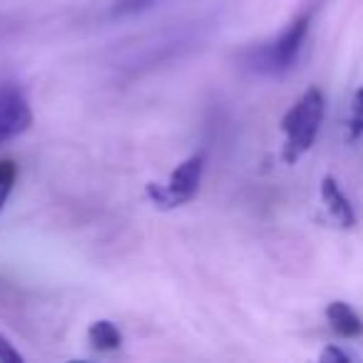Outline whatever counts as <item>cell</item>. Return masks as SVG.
<instances>
[{
	"instance_id": "obj_6",
	"label": "cell",
	"mask_w": 363,
	"mask_h": 363,
	"mask_svg": "<svg viewBox=\"0 0 363 363\" xmlns=\"http://www.w3.org/2000/svg\"><path fill=\"white\" fill-rule=\"evenodd\" d=\"M326 318L331 323V328L343 338H358L363 333V321L348 303L333 301L326 306Z\"/></svg>"
},
{
	"instance_id": "obj_3",
	"label": "cell",
	"mask_w": 363,
	"mask_h": 363,
	"mask_svg": "<svg viewBox=\"0 0 363 363\" xmlns=\"http://www.w3.org/2000/svg\"><path fill=\"white\" fill-rule=\"evenodd\" d=\"M202 169H204V160L199 155L184 160L174 172H172L169 182L164 187H157L150 184L147 187V197L162 209H172V207H182V204L192 202L199 192V182H202Z\"/></svg>"
},
{
	"instance_id": "obj_5",
	"label": "cell",
	"mask_w": 363,
	"mask_h": 363,
	"mask_svg": "<svg viewBox=\"0 0 363 363\" xmlns=\"http://www.w3.org/2000/svg\"><path fill=\"white\" fill-rule=\"evenodd\" d=\"M321 199L338 227L348 229L356 224V212H353L351 202H348V197L343 194V189L338 187V182L333 177H323L321 179Z\"/></svg>"
},
{
	"instance_id": "obj_9",
	"label": "cell",
	"mask_w": 363,
	"mask_h": 363,
	"mask_svg": "<svg viewBox=\"0 0 363 363\" xmlns=\"http://www.w3.org/2000/svg\"><path fill=\"white\" fill-rule=\"evenodd\" d=\"M160 3H162V0H117L110 16H112V18H130V16H140V13L150 11V8L160 6Z\"/></svg>"
},
{
	"instance_id": "obj_4",
	"label": "cell",
	"mask_w": 363,
	"mask_h": 363,
	"mask_svg": "<svg viewBox=\"0 0 363 363\" xmlns=\"http://www.w3.org/2000/svg\"><path fill=\"white\" fill-rule=\"evenodd\" d=\"M33 125V112L26 92L13 82L0 85V145L16 140Z\"/></svg>"
},
{
	"instance_id": "obj_11",
	"label": "cell",
	"mask_w": 363,
	"mask_h": 363,
	"mask_svg": "<svg viewBox=\"0 0 363 363\" xmlns=\"http://www.w3.org/2000/svg\"><path fill=\"white\" fill-rule=\"evenodd\" d=\"M321 361H326V363H348V361H353V356L348 351H343V348H336V346H328V348H323L321 351Z\"/></svg>"
},
{
	"instance_id": "obj_7",
	"label": "cell",
	"mask_w": 363,
	"mask_h": 363,
	"mask_svg": "<svg viewBox=\"0 0 363 363\" xmlns=\"http://www.w3.org/2000/svg\"><path fill=\"white\" fill-rule=\"evenodd\" d=\"M87 341L97 351H117L122 346V333L112 321H95L87 328Z\"/></svg>"
},
{
	"instance_id": "obj_2",
	"label": "cell",
	"mask_w": 363,
	"mask_h": 363,
	"mask_svg": "<svg viewBox=\"0 0 363 363\" xmlns=\"http://www.w3.org/2000/svg\"><path fill=\"white\" fill-rule=\"evenodd\" d=\"M308 26H311V13H301L298 18H294L284 33L279 38H274L272 43L254 48L247 55V65L259 75H284L296 65L301 48L306 43Z\"/></svg>"
},
{
	"instance_id": "obj_12",
	"label": "cell",
	"mask_w": 363,
	"mask_h": 363,
	"mask_svg": "<svg viewBox=\"0 0 363 363\" xmlns=\"http://www.w3.org/2000/svg\"><path fill=\"white\" fill-rule=\"evenodd\" d=\"M0 361H6V363H21L23 356L13 348V343L8 341L3 333H0Z\"/></svg>"
},
{
	"instance_id": "obj_1",
	"label": "cell",
	"mask_w": 363,
	"mask_h": 363,
	"mask_svg": "<svg viewBox=\"0 0 363 363\" xmlns=\"http://www.w3.org/2000/svg\"><path fill=\"white\" fill-rule=\"evenodd\" d=\"M323 115H326V97L318 87H308L294 102L291 110L284 115L281 130L286 135V145H284V162L286 164H296L313 147L318 130H321Z\"/></svg>"
},
{
	"instance_id": "obj_10",
	"label": "cell",
	"mask_w": 363,
	"mask_h": 363,
	"mask_svg": "<svg viewBox=\"0 0 363 363\" xmlns=\"http://www.w3.org/2000/svg\"><path fill=\"white\" fill-rule=\"evenodd\" d=\"M363 135V87L353 95L351 115H348V140H358Z\"/></svg>"
},
{
	"instance_id": "obj_8",
	"label": "cell",
	"mask_w": 363,
	"mask_h": 363,
	"mask_svg": "<svg viewBox=\"0 0 363 363\" xmlns=\"http://www.w3.org/2000/svg\"><path fill=\"white\" fill-rule=\"evenodd\" d=\"M18 179V164L13 160H0V212L6 207L8 197H11L13 187Z\"/></svg>"
}]
</instances>
